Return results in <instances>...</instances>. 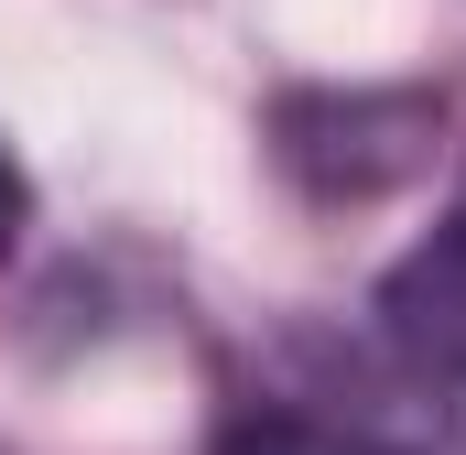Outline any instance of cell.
Segmentation results:
<instances>
[{
    "label": "cell",
    "instance_id": "3",
    "mask_svg": "<svg viewBox=\"0 0 466 455\" xmlns=\"http://www.w3.org/2000/svg\"><path fill=\"white\" fill-rule=\"evenodd\" d=\"M22 217H33V185H22V163L0 152V260L22 249Z\"/></svg>",
    "mask_w": 466,
    "mask_h": 455
},
{
    "label": "cell",
    "instance_id": "2",
    "mask_svg": "<svg viewBox=\"0 0 466 455\" xmlns=\"http://www.w3.org/2000/svg\"><path fill=\"white\" fill-rule=\"evenodd\" d=\"M218 455H390L358 423H326V412H293V401H249L218 423Z\"/></svg>",
    "mask_w": 466,
    "mask_h": 455
},
{
    "label": "cell",
    "instance_id": "1",
    "mask_svg": "<svg viewBox=\"0 0 466 455\" xmlns=\"http://www.w3.org/2000/svg\"><path fill=\"white\" fill-rule=\"evenodd\" d=\"M380 326L412 347L434 379H456L466 390V207L412 260H390V282H380Z\"/></svg>",
    "mask_w": 466,
    "mask_h": 455
}]
</instances>
